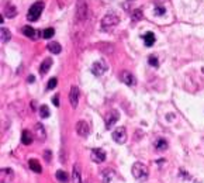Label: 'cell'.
Returning a JSON list of instances; mask_svg holds the SVG:
<instances>
[{"instance_id": "1", "label": "cell", "mask_w": 204, "mask_h": 183, "mask_svg": "<svg viewBox=\"0 0 204 183\" xmlns=\"http://www.w3.org/2000/svg\"><path fill=\"white\" fill-rule=\"evenodd\" d=\"M131 172H132V176L138 182H147L148 176H149V171H148L147 165H144L142 162H135L131 168Z\"/></svg>"}, {"instance_id": "2", "label": "cell", "mask_w": 204, "mask_h": 183, "mask_svg": "<svg viewBox=\"0 0 204 183\" xmlns=\"http://www.w3.org/2000/svg\"><path fill=\"white\" fill-rule=\"evenodd\" d=\"M89 16V7L86 0H78L76 4V14H75V21L76 23H85Z\"/></svg>"}, {"instance_id": "3", "label": "cell", "mask_w": 204, "mask_h": 183, "mask_svg": "<svg viewBox=\"0 0 204 183\" xmlns=\"http://www.w3.org/2000/svg\"><path fill=\"white\" fill-rule=\"evenodd\" d=\"M42 10H44V3H42V2L34 3L33 6L30 7L28 13H27V20L28 21H37L38 18H40Z\"/></svg>"}, {"instance_id": "4", "label": "cell", "mask_w": 204, "mask_h": 183, "mask_svg": "<svg viewBox=\"0 0 204 183\" xmlns=\"http://www.w3.org/2000/svg\"><path fill=\"white\" fill-rule=\"evenodd\" d=\"M117 24H120V17L117 14L108 13L102 18V28L104 30H110L113 27H115Z\"/></svg>"}, {"instance_id": "5", "label": "cell", "mask_w": 204, "mask_h": 183, "mask_svg": "<svg viewBox=\"0 0 204 183\" xmlns=\"http://www.w3.org/2000/svg\"><path fill=\"white\" fill-rule=\"evenodd\" d=\"M118 118H120L118 111H115V110L108 111V113L106 114V130H111L113 126L118 121Z\"/></svg>"}, {"instance_id": "6", "label": "cell", "mask_w": 204, "mask_h": 183, "mask_svg": "<svg viewBox=\"0 0 204 183\" xmlns=\"http://www.w3.org/2000/svg\"><path fill=\"white\" fill-rule=\"evenodd\" d=\"M113 139L117 144H125L127 141V130L124 127H118L113 131Z\"/></svg>"}, {"instance_id": "7", "label": "cell", "mask_w": 204, "mask_h": 183, "mask_svg": "<svg viewBox=\"0 0 204 183\" xmlns=\"http://www.w3.org/2000/svg\"><path fill=\"white\" fill-rule=\"evenodd\" d=\"M120 80H121L122 83L128 85V86H135V83H137V77H135L131 72H128V70H122V72L120 73Z\"/></svg>"}, {"instance_id": "8", "label": "cell", "mask_w": 204, "mask_h": 183, "mask_svg": "<svg viewBox=\"0 0 204 183\" xmlns=\"http://www.w3.org/2000/svg\"><path fill=\"white\" fill-rule=\"evenodd\" d=\"M13 179H14V172L10 168H2V171H0V182L11 183Z\"/></svg>"}, {"instance_id": "9", "label": "cell", "mask_w": 204, "mask_h": 183, "mask_svg": "<svg viewBox=\"0 0 204 183\" xmlns=\"http://www.w3.org/2000/svg\"><path fill=\"white\" fill-rule=\"evenodd\" d=\"M90 156H92V161L96 163H102L106 161V152L103 149H100V148H93Z\"/></svg>"}, {"instance_id": "10", "label": "cell", "mask_w": 204, "mask_h": 183, "mask_svg": "<svg viewBox=\"0 0 204 183\" xmlns=\"http://www.w3.org/2000/svg\"><path fill=\"white\" fill-rule=\"evenodd\" d=\"M79 97H80L79 87H76V86H72V87H70V92H69V102H70V106L73 107V109H76V107H78Z\"/></svg>"}, {"instance_id": "11", "label": "cell", "mask_w": 204, "mask_h": 183, "mask_svg": "<svg viewBox=\"0 0 204 183\" xmlns=\"http://www.w3.org/2000/svg\"><path fill=\"white\" fill-rule=\"evenodd\" d=\"M107 70V64L104 61H97L92 65V72L96 76H102L103 73Z\"/></svg>"}, {"instance_id": "12", "label": "cell", "mask_w": 204, "mask_h": 183, "mask_svg": "<svg viewBox=\"0 0 204 183\" xmlns=\"http://www.w3.org/2000/svg\"><path fill=\"white\" fill-rule=\"evenodd\" d=\"M76 132H78V135H80V137L86 138V137L89 135V132H90L89 124H87L86 121H83V120L78 121V124H76Z\"/></svg>"}, {"instance_id": "13", "label": "cell", "mask_w": 204, "mask_h": 183, "mask_svg": "<svg viewBox=\"0 0 204 183\" xmlns=\"http://www.w3.org/2000/svg\"><path fill=\"white\" fill-rule=\"evenodd\" d=\"M114 178V172L113 169H104V171L100 173V179L102 183H110V180Z\"/></svg>"}, {"instance_id": "14", "label": "cell", "mask_w": 204, "mask_h": 183, "mask_svg": "<svg viewBox=\"0 0 204 183\" xmlns=\"http://www.w3.org/2000/svg\"><path fill=\"white\" fill-rule=\"evenodd\" d=\"M35 134H37V137H38V141H40V142H44L47 134H45V128L41 123H37V124H35Z\"/></svg>"}, {"instance_id": "15", "label": "cell", "mask_w": 204, "mask_h": 183, "mask_svg": "<svg viewBox=\"0 0 204 183\" xmlns=\"http://www.w3.org/2000/svg\"><path fill=\"white\" fill-rule=\"evenodd\" d=\"M51 66H52V59H51V58H47V59H44V61H42V64L40 65V73H41V75H45V73L51 69Z\"/></svg>"}, {"instance_id": "16", "label": "cell", "mask_w": 204, "mask_h": 183, "mask_svg": "<svg viewBox=\"0 0 204 183\" xmlns=\"http://www.w3.org/2000/svg\"><path fill=\"white\" fill-rule=\"evenodd\" d=\"M23 34H24L25 37H28V38H31V40H34V38H37L38 37V31H35V30L33 28V27H30V25H25V27H23Z\"/></svg>"}, {"instance_id": "17", "label": "cell", "mask_w": 204, "mask_h": 183, "mask_svg": "<svg viewBox=\"0 0 204 183\" xmlns=\"http://www.w3.org/2000/svg\"><path fill=\"white\" fill-rule=\"evenodd\" d=\"M4 14H6V17H8V18H13V17L17 14L16 6L11 4V3H7L6 4V7H4Z\"/></svg>"}, {"instance_id": "18", "label": "cell", "mask_w": 204, "mask_h": 183, "mask_svg": "<svg viewBox=\"0 0 204 183\" xmlns=\"http://www.w3.org/2000/svg\"><path fill=\"white\" fill-rule=\"evenodd\" d=\"M72 182L73 183H82V176H80V168L78 163L73 165V172H72Z\"/></svg>"}, {"instance_id": "19", "label": "cell", "mask_w": 204, "mask_h": 183, "mask_svg": "<svg viewBox=\"0 0 204 183\" xmlns=\"http://www.w3.org/2000/svg\"><path fill=\"white\" fill-rule=\"evenodd\" d=\"M33 141H34V138L28 130H24L21 132V142L24 144V145H30V144H33Z\"/></svg>"}, {"instance_id": "20", "label": "cell", "mask_w": 204, "mask_h": 183, "mask_svg": "<svg viewBox=\"0 0 204 183\" xmlns=\"http://www.w3.org/2000/svg\"><path fill=\"white\" fill-rule=\"evenodd\" d=\"M28 165H30V169H31V171H33V172H35V173H41V172H42V168H41V163L38 162L37 159H30Z\"/></svg>"}, {"instance_id": "21", "label": "cell", "mask_w": 204, "mask_h": 183, "mask_svg": "<svg viewBox=\"0 0 204 183\" xmlns=\"http://www.w3.org/2000/svg\"><path fill=\"white\" fill-rule=\"evenodd\" d=\"M142 38H144V42H145V45H147V47H152V45L155 44V35H154L152 33L144 34Z\"/></svg>"}, {"instance_id": "22", "label": "cell", "mask_w": 204, "mask_h": 183, "mask_svg": "<svg viewBox=\"0 0 204 183\" xmlns=\"http://www.w3.org/2000/svg\"><path fill=\"white\" fill-rule=\"evenodd\" d=\"M55 178H57L59 182H62V183H68V182H69V175H68L65 171H58L57 173H55Z\"/></svg>"}, {"instance_id": "23", "label": "cell", "mask_w": 204, "mask_h": 183, "mask_svg": "<svg viewBox=\"0 0 204 183\" xmlns=\"http://www.w3.org/2000/svg\"><path fill=\"white\" fill-rule=\"evenodd\" d=\"M48 49L52 54H59L62 51V47H61V44H59V42H49V44H48Z\"/></svg>"}, {"instance_id": "24", "label": "cell", "mask_w": 204, "mask_h": 183, "mask_svg": "<svg viewBox=\"0 0 204 183\" xmlns=\"http://www.w3.org/2000/svg\"><path fill=\"white\" fill-rule=\"evenodd\" d=\"M155 148L158 151H166L167 149V142L163 138H160V139H158V141L155 142Z\"/></svg>"}, {"instance_id": "25", "label": "cell", "mask_w": 204, "mask_h": 183, "mask_svg": "<svg viewBox=\"0 0 204 183\" xmlns=\"http://www.w3.org/2000/svg\"><path fill=\"white\" fill-rule=\"evenodd\" d=\"M0 34H2V41H3V42H7V41H10V38H11V33H10V30H7V28H3V27H2Z\"/></svg>"}, {"instance_id": "26", "label": "cell", "mask_w": 204, "mask_h": 183, "mask_svg": "<svg viewBox=\"0 0 204 183\" xmlns=\"http://www.w3.org/2000/svg\"><path fill=\"white\" fill-rule=\"evenodd\" d=\"M40 116L42 118H48L49 117V109H48V106H41L40 107Z\"/></svg>"}, {"instance_id": "27", "label": "cell", "mask_w": 204, "mask_h": 183, "mask_svg": "<svg viewBox=\"0 0 204 183\" xmlns=\"http://www.w3.org/2000/svg\"><path fill=\"white\" fill-rule=\"evenodd\" d=\"M57 85H58V79H57V77H51V79H49V82H48V85H47V90L55 89V87H57Z\"/></svg>"}, {"instance_id": "28", "label": "cell", "mask_w": 204, "mask_h": 183, "mask_svg": "<svg viewBox=\"0 0 204 183\" xmlns=\"http://www.w3.org/2000/svg\"><path fill=\"white\" fill-rule=\"evenodd\" d=\"M53 34H55V30H53V28H47V30H44V33H42V37L48 40V38L53 37Z\"/></svg>"}, {"instance_id": "29", "label": "cell", "mask_w": 204, "mask_h": 183, "mask_svg": "<svg viewBox=\"0 0 204 183\" xmlns=\"http://www.w3.org/2000/svg\"><path fill=\"white\" fill-rule=\"evenodd\" d=\"M148 62H149V65H152V66H158L159 65V61H158V58L155 57V55H151V57L148 58Z\"/></svg>"}, {"instance_id": "30", "label": "cell", "mask_w": 204, "mask_h": 183, "mask_svg": "<svg viewBox=\"0 0 204 183\" xmlns=\"http://www.w3.org/2000/svg\"><path fill=\"white\" fill-rule=\"evenodd\" d=\"M142 18V11L141 10H134L132 11V20L137 21V20H141Z\"/></svg>"}, {"instance_id": "31", "label": "cell", "mask_w": 204, "mask_h": 183, "mask_svg": "<svg viewBox=\"0 0 204 183\" xmlns=\"http://www.w3.org/2000/svg\"><path fill=\"white\" fill-rule=\"evenodd\" d=\"M44 156H45V161L49 163V162H51V158H52V152H51V151H45Z\"/></svg>"}, {"instance_id": "32", "label": "cell", "mask_w": 204, "mask_h": 183, "mask_svg": "<svg viewBox=\"0 0 204 183\" xmlns=\"http://www.w3.org/2000/svg\"><path fill=\"white\" fill-rule=\"evenodd\" d=\"M52 103H53V106H57V107L61 104V103H59V96H58V94L52 97Z\"/></svg>"}, {"instance_id": "33", "label": "cell", "mask_w": 204, "mask_h": 183, "mask_svg": "<svg viewBox=\"0 0 204 183\" xmlns=\"http://www.w3.org/2000/svg\"><path fill=\"white\" fill-rule=\"evenodd\" d=\"M163 11H165L163 8H156V14H163Z\"/></svg>"}, {"instance_id": "34", "label": "cell", "mask_w": 204, "mask_h": 183, "mask_svg": "<svg viewBox=\"0 0 204 183\" xmlns=\"http://www.w3.org/2000/svg\"><path fill=\"white\" fill-rule=\"evenodd\" d=\"M28 82H30V83H33V82H34V76H28Z\"/></svg>"}, {"instance_id": "35", "label": "cell", "mask_w": 204, "mask_h": 183, "mask_svg": "<svg viewBox=\"0 0 204 183\" xmlns=\"http://www.w3.org/2000/svg\"><path fill=\"white\" fill-rule=\"evenodd\" d=\"M85 183H89V182H85Z\"/></svg>"}, {"instance_id": "36", "label": "cell", "mask_w": 204, "mask_h": 183, "mask_svg": "<svg viewBox=\"0 0 204 183\" xmlns=\"http://www.w3.org/2000/svg\"><path fill=\"white\" fill-rule=\"evenodd\" d=\"M130 2H132V0H130Z\"/></svg>"}]
</instances>
